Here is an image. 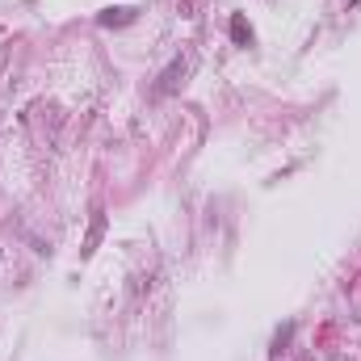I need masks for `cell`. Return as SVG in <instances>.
<instances>
[{
	"label": "cell",
	"mask_w": 361,
	"mask_h": 361,
	"mask_svg": "<svg viewBox=\"0 0 361 361\" xmlns=\"http://www.w3.org/2000/svg\"><path fill=\"white\" fill-rule=\"evenodd\" d=\"M139 17V8H105L97 13V25H130Z\"/></svg>",
	"instance_id": "2"
},
{
	"label": "cell",
	"mask_w": 361,
	"mask_h": 361,
	"mask_svg": "<svg viewBox=\"0 0 361 361\" xmlns=\"http://www.w3.org/2000/svg\"><path fill=\"white\" fill-rule=\"evenodd\" d=\"M227 34H231V42H236V46H252V25H248V21H244L240 13L231 17V25H227Z\"/></svg>",
	"instance_id": "3"
},
{
	"label": "cell",
	"mask_w": 361,
	"mask_h": 361,
	"mask_svg": "<svg viewBox=\"0 0 361 361\" xmlns=\"http://www.w3.org/2000/svg\"><path fill=\"white\" fill-rule=\"evenodd\" d=\"M101 236H105V210H97V214H93V227H88V240H84V257H93V252H97Z\"/></svg>",
	"instance_id": "4"
},
{
	"label": "cell",
	"mask_w": 361,
	"mask_h": 361,
	"mask_svg": "<svg viewBox=\"0 0 361 361\" xmlns=\"http://www.w3.org/2000/svg\"><path fill=\"white\" fill-rule=\"evenodd\" d=\"M349 8H361V0H349Z\"/></svg>",
	"instance_id": "5"
},
{
	"label": "cell",
	"mask_w": 361,
	"mask_h": 361,
	"mask_svg": "<svg viewBox=\"0 0 361 361\" xmlns=\"http://www.w3.org/2000/svg\"><path fill=\"white\" fill-rule=\"evenodd\" d=\"M181 76H185V59L177 55V59H172V63H168V67L160 71V84H156V97H168V93H172V88L181 84Z\"/></svg>",
	"instance_id": "1"
}]
</instances>
